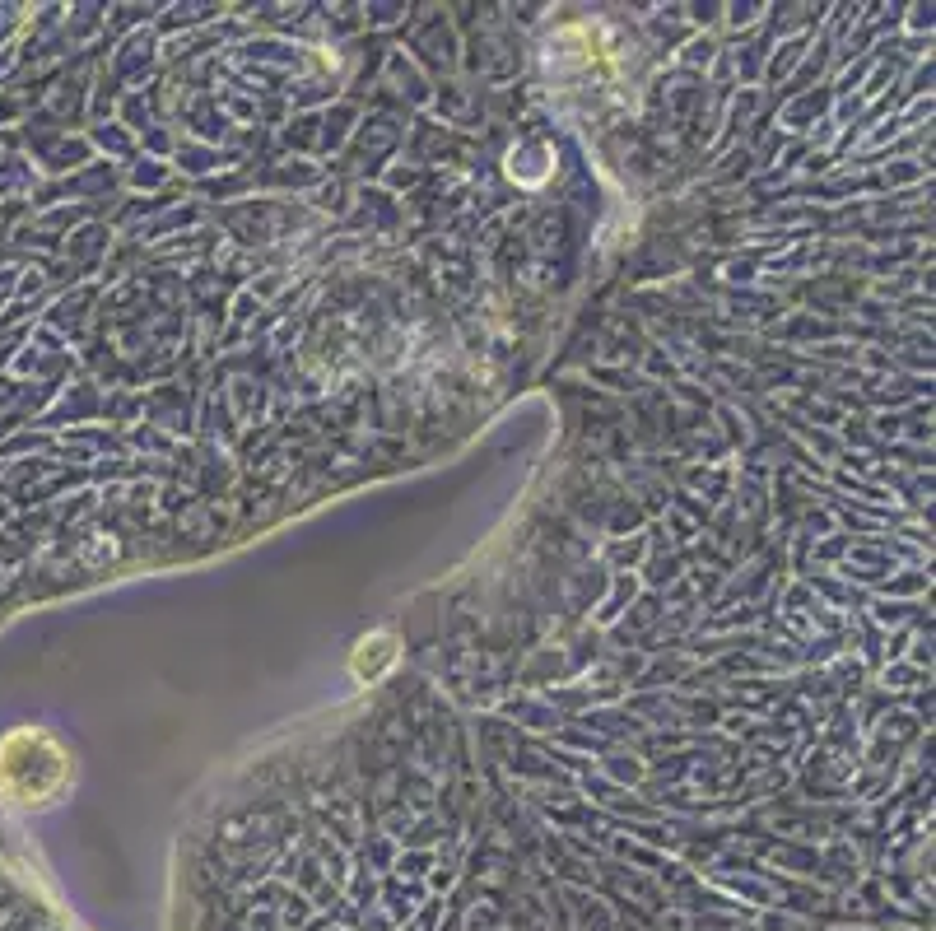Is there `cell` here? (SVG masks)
I'll return each instance as SVG.
<instances>
[{"mask_svg": "<svg viewBox=\"0 0 936 931\" xmlns=\"http://www.w3.org/2000/svg\"><path fill=\"white\" fill-rule=\"evenodd\" d=\"M66 773H70L66 755L42 731H14V736L0 741V792L10 801H24V806L47 801L56 787L66 783Z\"/></svg>", "mask_w": 936, "mask_h": 931, "instance_id": "6da1fadb", "label": "cell"}]
</instances>
